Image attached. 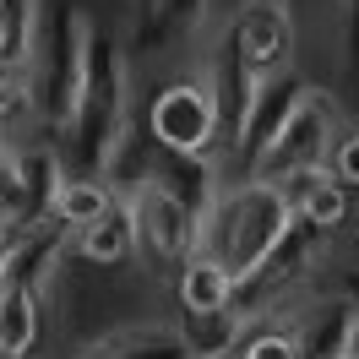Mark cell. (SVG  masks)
<instances>
[{
  "mask_svg": "<svg viewBox=\"0 0 359 359\" xmlns=\"http://www.w3.org/2000/svg\"><path fill=\"white\" fill-rule=\"evenodd\" d=\"M294 229H299V212H294L289 185L240 175V180H229V185L207 191L196 256H212L245 289L256 278H267V267H278V256L289 250Z\"/></svg>",
  "mask_w": 359,
  "mask_h": 359,
  "instance_id": "cell-1",
  "label": "cell"
},
{
  "mask_svg": "<svg viewBox=\"0 0 359 359\" xmlns=\"http://www.w3.org/2000/svg\"><path fill=\"white\" fill-rule=\"evenodd\" d=\"M343 142V126H337V98L321 88H299V98L289 104L283 126L267 136V147L256 153L245 175L256 180H278L289 185L299 175H316V169H332V153Z\"/></svg>",
  "mask_w": 359,
  "mask_h": 359,
  "instance_id": "cell-2",
  "label": "cell"
},
{
  "mask_svg": "<svg viewBox=\"0 0 359 359\" xmlns=\"http://www.w3.org/2000/svg\"><path fill=\"white\" fill-rule=\"evenodd\" d=\"M147 136L169 158H212L224 142V93L212 76H175L147 104Z\"/></svg>",
  "mask_w": 359,
  "mask_h": 359,
  "instance_id": "cell-3",
  "label": "cell"
},
{
  "mask_svg": "<svg viewBox=\"0 0 359 359\" xmlns=\"http://www.w3.org/2000/svg\"><path fill=\"white\" fill-rule=\"evenodd\" d=\"M136 212V240H142V262L153 267H185L196 256V234H202V207H191L169 180L147 175L131 191Z\"/></svg>",
  "mask_w": 359,
  "mask_h": 359,
  "instance_id": "cell-4",
  "label": "cell"
},
{
  "mask_svg": "<svg viewBox=\"0 0 359 359\" xmlns=\"http://www.w3.org/2000/svg\"><path fill=\"white\" fill-rule=\"evenodd\" d=\"M229 55L240 60V71L250 82L283 76L294 66V6L289 0H240Z\"/></svg>",
  "mask_w": 359,
  "mask_h": 359,
  "instance_id": "cell-5",
  "label": "cell"
},
{
  "mask_svg": "<svg viewBox=\"0 0 359 359\" xmlns=\"http://www.w3.org/2000/svg\"><path fill=\"white\" fill-rule=\"evenodd\" d=\"M76 359H196V348H191V337L180 327L126 321V327H109L104 337H93Z\"/></svg>",
  "mask_w": 359,
  "mask_h": 359,
  "instance_id": "cell-6",
  "label": "cell"
},
{
  "mask_svg": "<svg viewBox=\"0 0 359 359\" xmlns=\"http://www.w3.org/2000/svg\"><path fill=\"white\" fill-rule=\"evenodd\" d=\"M71 250H76L82 262H93V267H126V262H136V256H142V240H136L131 196H120V202H114L98 224H88L82 234H71Z\"/></svg>",
  "mask_w": 359,
  "mask_h": 359,
  "instance_id": "cell-7",
  "label": "cell"
},
{
  "mask_svg": "<svg viewBox=\"0 0 359 359\" xmlns=\"http://www.w3.org/2000/svg\"><path fill=\"white\" fill-rule=\"evenodd\" d=\"M175 294H180V311L185 321H212V316H229L234 311V294L240 283L229 278V267H218L212 256H191L175 278Z\"/></svg>",
  "mask_w": 359,
  "mask_h": 359,
  "instance_id": "cell-8",
  "label": "cell"
},
{
  "mask_svg": "<svg viewBox=\"0 0 359 359\" xmlns=\"http://www.w3.org/2000/svg\"><path fill=\"white\" fill-rule=\"evenodd\" d=\"M114 202H120V196H114L104 180L71 175V169H66V175L55 180V191H49V212H44V218L60 229V234H82V229L98 224V218H104Z\"/></svg>",
  "mask_w": 359,
  "mask_h": 359,
  "instance_id": "cell-9",
  "label": "cell"
},
{
  "mask_svg": "<svg viewBox=\"0 0 359 359\" xmlns=\"http://www.w3.org/2000/svg\"><path fill=\"white\" fill-rule=\"evenodd\" d=\"M289 196H294V212H299V229H311V234H337L348 224V185L332 169L289 180Z\"/></svg>",
  "mask_w": 359,
  "mask_h": 359,
  "instance_id": "cell-10",
  "label": "cell"
},
{
  "mask_svg": "<svg viewBox=\"0 0 359 359\" xmlns=\"http://www.w3.org/2000/svg\"><path fill=\"white\" fill-rule=\"evenodd\" d=\"M234 354L240 359H305V343H299V332L283 321V327H256L250 337H240Z\"/></svg>",
  "mask_w": 359,
  "mask_h": 359,
  "instance_id": "cell-11",
  "label": "cell"
},
{
  "mask_svg": "<svg viewBox=\"0 0 359 359\" xmlns=\"http://www.w3.org/2000/svg\"><path fill=\"white\" fill-rule=\"evenodd\" d=\"M33 104V93H27V76L17 60H0V120H11V114H22Z\"/></svg>",
  "mask_w": 359,
  "mask_h": 359,
  "instance_id": "cell-12",
  "label": "cell"
},
{
  "mask_svg": "<svg viewBox=\"0 0 359 359\" xmlns=\"http://www.w3.org/2000/svg\"><path fill=\"white\" fill-rule=\"evenodd\" d=\"M332 175L348 191H359V131H343V142H337V153H332Z\"/></svg>",
  "mask_w": 359,
  "mask_h": 359,
  "instance_id": "cell-13",
  "label": "cell"
},
{
  "mask_svg": "<svg viewBox=\"0 0 359 359\" xmlns=\"http://www.w3.org/2000/svg\"><path fill=\"white\" fill-rule=\"evenodd\" d=\"M17 17H11V6H6V0H0V60H11V55H17Z\"/></svg>",
  "mask_w": 359,
  "mask_h": 359,
  "instance_id": "cell-14",
  "label": "cell"
},
{
  "mask_svg": "<svg viewBox=\"0 0 359 359\" xmlns=\"http://www.w3.org/2000/svg\"><path fill=\"white\" fill-rule=\"evenodd\" d=\"M337 359H359V299L348 305V327H343V354Z\"/></svg>",
  "mask_w": 359,
  "mask_h": 359,
  "instance_id": "cell-15",
  "label": "cell"
},
{
  "mask_svg": "<svg viewBox=\"0 0 359 359\" xmlns=\"http://www.w3.org/2000/svg\"><path fill=\"white\" fill-rule=\"evenodd\" d=\"M11 158V136H6V120H0V163Z\"/></svg>",
  "mask_w": 359,
  "mask_h": 359,
  "instance_id": "cell-16",
  "label": "cell"
},
{
  "mask_svg": "<svg viewBox=\"0 0 359 359\" xmlns=\"http://www.w3.org/2000/svg\"><path fill=\"white\" fill-rule=\"evenodd\" d=\"M6 250H11V229L0 224V256H6Z\"/></svg>",
  "mask_w": 359,
  "mask_h": 359,
  "instance_id": "cell-17",
  "label": "cell"
},
{
  "mask_svg": "<svg viewBox=\"0 0 359 359\" xmlns=\"http://www.w3.org/2000/svg\"><path fill=\"white\" fill-rule=\"evenodd\" d=\"M196 359H240L234 348H224V354H196Z\"/></svg>",
  "mask_w": 359,
  "mask_h": 359,
  "instance_id": "cell-18",
  "label": "cell"
}]
</instances>
